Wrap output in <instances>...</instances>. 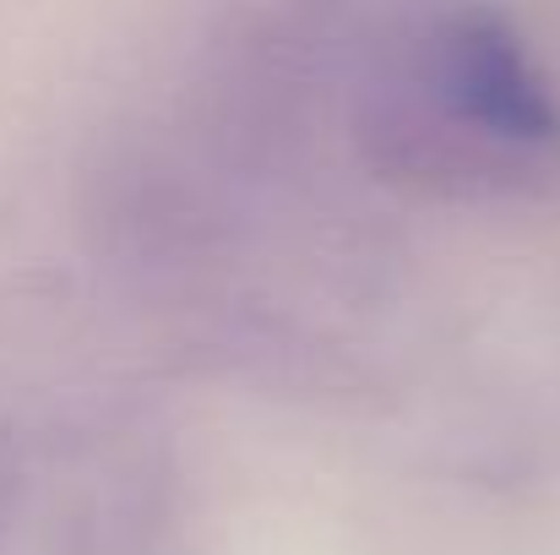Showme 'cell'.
<instances>
[{"mask_svg": "<svg viewBox=\"0 0 560 555\" xmlns=\"http://www.w3.org/2000/svg\"><path fill=\"white\" fill-rule=\"evenodd\" d=\"M343 131L371 181L490 201L560 170V99L523 33L479 0H392L354 33Z\"/></svg>", "mask_w": 560, "mask_h": 555, "instance_id": "obj_1", "label": "cell"}, {"mask_svg": "<svg viewBox=\"0 0 560 555\" xmlns=\"http://www.w3.org/2000/svg\"><path fill=\"white\" fill-rule=\"evenodd\" d=\"M11 490H16V479H11L5 463H0V529H5V501H11Z\"/></svg>", "mask_w": 560, "mask_h": 555, "instance_id": "obj_2", "label": "cell"}]
</instances>
